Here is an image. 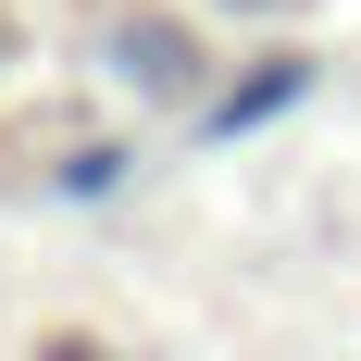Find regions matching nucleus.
I'll return each instance as SVG.
<instances>
[{
	"instance_id": "nucleus-2",
	"label": "nucleus",
	"mask_w": 361,
	"mask_h": 361,
	"mask_svg": "<svg viewBox=\"0 0 361 361\" xmlns=\"http://www.w3.org/2000/svg\"><path fill=\"white\" fill-rule=\"evenodd\" d=\"M125 175H137V137H75L63 162H50V200H112Z\"/></svg>"
},
{
	"instance_id": "nucleus-1",
	"label": "nucleus",
	"mask_w": 361,
	"mask_h": 361,
	"mask_svg": "<svg viewBox=\"0 0 361 361\" xmlns=\"http://www.w3.org/2000/svg\"><path fill=\"white\" fill-rule=\"evenodd\" d=\"M312 87H324V63H312V50H262L250 75H224L212 100H200V137H212V149H237V137H262V125H287Z\"/></svg>"
},
{
	"instance_id": "nucleus-3",
	"label": "nucleus",
	"mask_w": 361,
	"mask_h": 361,
	"mask_svg": "<svg viewBox=\"0 0 361 361\" xmlns=\"http://www.w3.org/2000/svg\"><path fill=\"white\" fill-rule=\"evenodd\" d=\"M25 361H125V349H112V336H87V324H50Z\"/></svg>"
}]
</instances>
